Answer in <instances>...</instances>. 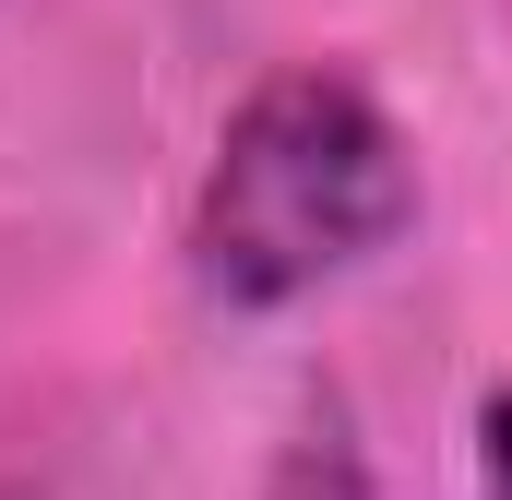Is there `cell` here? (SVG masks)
<instances>
[{
  "mask_svg": "<svg viewBox=\"0 0 512 500\" xmlns=\"http://www.w3.org/2000/svg\"><path fill=\"white\" fill-rule=\"evenodd\" d=\"M405 227H417V155L393 108L358 72L298 60L251 84L215 131V167L191 191V274L227 310H298L334 274L382 262Z\"/></svg>",
  "mask_w": 512,
  "mask_h": 500,
  "instance_id": "obj_1",
  "label": "cell"
},
{
  "mask_svg": "<svg viewBox=\"0 0 512 500\" xmlns=\"http://www.w3.org/2000/svg\"><path fill=\"white\" fill-rule=\"evenodd\" d=\"M262 500H370V453H358V417H346L334 393H310V405H298V429H286V453H274Z\"/></svg>",
  "mask_w": 512,
  "mask_h": 500,
  "instance_id": "obj_2",
  "label": "cell"
},
{
  "mask_svg": "<svg viewBox=\"0 0 512 500\" xmlns=\"http://www.w3.org/2000/svg\"><path fill=\"white\" fill-rule=\"evenodd\" d=\"M477 500H512V381L477 405Z\"/></svg>",
  "mask_w": 512,
  "mask_h": 500,
  "instance_id": "obj_3",
  "label": "cell"
},
{
  "mask_svg": "<svg viewBox=\"0 0 512 500\" xmlns=\"http://www.w3.org/2000/svg\"><path fill=\"white\" fill-rule=\"evenodd\" d=\"M0 500H36V489H12V477H0Z\"/></svg>",
  "mask_w": 512,
  "mask_h": 500,
  "instance_id": "obj_4",
  "label": "cell"
}]
</instances>
